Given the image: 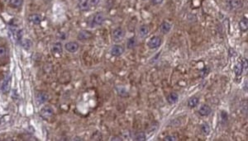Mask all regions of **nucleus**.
I'll list each match as a JSON object with an SVG mask.
<instances>
[{
  "mask_svg": "<svg viewBox=\"0 0 248 141\" xmlns=\"http://www.w3.org/2000/svg\"><path fill=\"white\" fill-rule=\"evenodd\" d=\"M125 37V31L123 27H117L115 28L112 32V40L116 43H118L123 40Z\"/></svg>",
  "mask_w": 248,
  "mask_h": 141,
  "instance_id": "1",
  "label": "nucleus"
},
{
  "mask_svg": "<svg viewBox=\"0 0 248 141\" xmlns=\"http://www.w3.org/2000/svg\"><path fill=\"white\" fill-rule=\"evenodd\" d=\"M105 21V16L103 12H96L93 17L92 22L90 24V27H95L97 26H101Z\"/></svg>",
  "mask_w": 248,
  "mask_h": 141,
  "instance_id": "2",
  "label": "nucleus"
},
{
  "mask_svg": "<svg viewBox=\"0 0 248 141\" xmlns=\"http://www.w3.org/2000/svg\"><path fill=\"white\" fill-rule=\"evenodd\" d=\"M54 115V110L50 106H45L40 111V116L44 120L51 119Z\"/></svg>",
  "mask_w": 248,
  "mask_h": 141,
  "instance_id": "3",
  "label": "nucleus"
},
{
  "mask_svg": "<svg viewBox=\"0 0 248 141\" xmlns=\"http://www.w3.org/2000/svg\"><path fill=\"white\" fill-rule=\"evenodd\" d=\"M161 43H162V39H161V37L158 36H152V38L148 40V42H147V46H148L149 49L154 50V49L160 47Z\"/></svg>",
  "mask_w": 248,
  "mask_h": 141,
  "instance_id": "4",
  "label": "nucleus"
},
{
  "mask_svg": "<svg viewBox=\"0 0 248 141\" xmlns=\"http://www.w3.org/2000/svg\"><path fill=\"white\" fill-rule=\"evenodd\" d=\"M227 7L229 10H232V11L240 9L243 7V2H242V0H228Z\"/></svg>",
  "mask_w": 248,
  "mask_h": 141,
  "instance_id": "5",
  "label": "nucleus"
},
{
  "mask_svg": "<svg viewBox=\"0 0 248 141\" xmlns=\"http://www.w3.org/2000/svg\"><path fill=\"white\" fill-rule=\"evenodd\" d=\"M124 51H125V48L123 45H112L110 53H111V55H112V56L118 57L121 56L124 53Z\"/></svg>",
  "mask_w": 248,
  "mask_h": 141,
  "instance_id": "6",
  "label": "nucleus"
},
{
  "mask_svg": "<svg viewBox=\"0 0 248 141\" xmlns=\"http://www.w3.org/2000/svg\"><path fill=\"white\" fill-rule=\"evenodd\" d=\"M80 48V45L76 41H70L65 45V49L70 53H75Z\"/></svg>",
  "mask_w": 248,
  "mask_h": 141,
  "instance_id": "7",
  "label": "nucleus"
},
{
  "mask_svg": "<svg viewBox=\"0 0 248 141\" xmlns=\"http://www.w3.org/2000/svg\"><path fill=\"white\" fill-rule=\"evenodd\" d=\"M92 37V33L90 32H88V31H86V30H82V31H80V32L78 33V36H77L78 40H82V41L90 40Z\"/></svg>",
  "mask_w": 248,
  "mask_h": 141,
  "instance_id": "8",
  "label": "nucleus"
},
{
  "mask_svg": "<svg viewBox=\"0 0 248 141\" xmlns=\"http://www.w3.org/2000/svg\"><path fill=\"white\" fill-rule=\"evenodd\" d=\"M198 112L201 117H208L212 113V108L207 104H204L200 106Z\"/></svg>",
  "mask_w": 248,
  "mask_h": 141,
  "instance_id": "9",
  "label": "nucleus"
},
{
  "mask_svg": "<svg viewBox=\"0 0 248 141\" xmlns=\"http://www.w3.org/2000/svg\"><path fill=\"white\" fill-rule=\"evenodd\" d=\"M49 98V95L46 93L45 92H41V93H38L36 94V103L38 105H41V104H43L45 103L46 101L48 100Z\"/></svg>",
  "mask_w": 248,
  "mask_h": 141,
  "instance_id": "10",
  "label": "nucleus"
},
{
  "mask_svg": "<svg viewBox=\"0 0 248 141\" xmlns=\"http://www.w3.org/2000/svg\"><path fill=\"white\" fill-rule=\"evenodd\" d=\"M78 8L82 12H86L89 10L90 5L88 0H79L78 1Z\"/></svg>",
  "mask_w": 248,
  "mask_h": 141,
  "instance_id": "11",
  "label": "nucleus"
},
{
  "mask_svg": "<svg viewBox=\"0 0 248 141\" xmlns=\"http://www.w3.org/2000/svg\"><path fill=\"white\" fill-rule=\"evenodd\" d=\"M115 90H116L117 95L121 97H128L129 96V93L128 91L126 89L125 87L123 86H116L115 87Z\"/></svg>",
  "mask_w": 248,
  "mask_h": 141,
  "instance_id": "12",
  "label": "nucleus"
},
{
  "mask_svg": "<svg viewBox=\"0 0 248 141\" xmlns=\"http://www.w3.org/2000/svg\"><path fill=\"white\" fill-rule=\"evenodd\" d=\"M10 86H11V79H10V77L8 76L5 78V79L3 82L2 86H1V90L3 91V93H8L10 90Z\"/></svg>",
  "mask_w": 248,
  "mask_h": 141,
  "instance_id": "13",
  "label": "nucleus"
},
{
  "mask_svg": "<svg viewBox=\"0 0 248 141\" xmlns=\"http://www.w3.org/2000/svg\"><path fill=\"white\" fill-rule=\"evenodd\" d=\"M51 52L54 55H60L63 52V48H62V45L60 42H56L52 45Z\"/></svg>",
  "mask_w": 248,
  "mask_h": 141,
  "instance_id": "14",
  "label": "nucleus"
},
{
  "mask_svg": "<svg viewBox=\"0 0 248 141\" xmlns=\"http://www.w3.org/2000/svg\"><path fill=\"white\" fill-rule=\"evenodd\" d=\"M178 100H179V95L176 93H170L166 97V101L170 105L175 104Z\"/></svg>",
  "mask_w": 248,
  "mask_h": 141,
  "instance_id": "15",
  "label": "nucleus"
},
{
  "mask_svg": "<svg viewBox=\"0 0 248 141\" xmlns=\"http://www.w3.org/2000/svg\"><path fill=\"white\" fill-rule=\"evenodd\" d=\"M149 32H150V30H149V27L146 25H141L138 29V34H139V36L141 38L146 37L148 36Z\"/></svg>",
  "mask_w": 248,
  "mask_h": 141,
  "instance_id": "16",
  "label": "nucleus"
},
{
  "mask_svg": "<svg viewBox=\"0 0 248 141\" xmlns=\"http://www.w3.org/2000/svg\"><path fill=\"white\" fill-rule=\"evenodd\" d=\"M171 24L168 22H163L160 26V30L163 34H168L171 30Z\"/></svg>",
  "mask_w": 248,
  "mask_h": 141,
  "instance_id": "17",
  "label": "nucleus"
},
{
  "mask_svg": "<svg viewBox=\"0 0 248 141\" xmlns=\"http://www.w3.org/2000/svg\"><path fill=\"white\" fill-rule=\"evenodd\" d=\"M199 104V98L198 97H195V96L190 97L187 101V106L189 108H194Z\"/></svg>",
  "mask_w": 248,
  "mask_h": 141,
  "instance_id": "18",
  "label": "nucleus"
},
{
  "mask_svg": "<svg viewBox=\"0 0 248 141\" xmlns=\"http://www.w3.org/2000/svg\"><path fill=\"white\" fill-rule=\"evenodd\" d=\"M136 45H137V40H136V37H134V36L130 37L127 40V48L129 49V50H132V49L135 48Z\"/></svg>",
  "mask_w": 248,
  "mask_h": 141,
  "instance_id": "19",
  "label": "nucleus"
},
{
  "mask_svg": "<svg viewBox=\"0 0 248 141\" xmlns=\"http://www.w3.org/2000/svg\"><path fill=\"white\" fill-rule=\"evenodd\" d=\"M239 27L241 32H247L248 29V21L247 17H242L239 22Z\"/></svg>",
  "mask_w": 248,
  "mask_h": 141,
  "instance_id": "20",
  "label": "nucleus"
},
{
  "mask_svg": "<svg viewBox=\"0 0 248 141\" xmlns=\"http://www.w3.org/2000/svg\"><path fill=\"white\" fill-rule=\"evenodd\" d=\"M29 20L33 24L39 25L41 22V17L38 14H32L31 16H29Z\"/></svg>",
  "mask_w": 248,
  "mask_h": 141,
  "instance_id": "21",
  "label": "nucleus"
},
{
  "mask_svg": "<svg viewBox=\"0 0 248 141\" xmlns=\"http://www.w3.org/2000/svg\"><path fill=\"white\" fill-rule=\"evenodd\" d=\"M234 69V73H235V74H236V77L241 76V73H242V72H243V67H242L241 63L238 62L237 64H236V65L234 66V69Z\"/></svg>",
  "mask_w": 248,
  "mask_h": 141,
  "instance_id": "22",
  "label": "nucleus"
},
{
  "mask_svg": "<svg viewBox=\"0 0 248 141\" xmlns=\"http://www.w3.org/2000/svg\"><path fill=\"white\" fill-rule=\"evenodd\" d=\"M200 129H201V132L203 133L204 135L207 136L210 134V126L208 125V123H204L202 124L201 126H200Z\"/></svg>",
  "mask_w": 248,
  "mask_h": 141,
  "instance_id": "23",
  "label": "nucleus"
},
{
  "mask_svg": "<svg viewBox=\"0 0 248 141\" xmlns=\"http://www.w3.org/2000/svg\"><path fill=\"white\" fill-rule=\"evenodd\" d=\"M134 140H136V141H146V135L145 132H142V131H141V132H138V133H136V135H135V136H134Z\"/></svg>",
  "mask_w": 248,
  "mask_h": 141,
  "instance_id": "24",
  "label": "nucleus"
},
{
  "mask_svg": "<svg viewBox=\"0 0 248 141\" xmlns=\"http://www.w3.org/2000/svg\"><path fill=\"white\" fill-rule=\"evenodd\" d=\"M21 45H22V46L25 50H30L31 47H32V43L30 40L25 39V40H21Z\"/></svg>",
  "mask_w": 248,
  "mask_h": 141,
  "instance_id": "25",
  "label": "nucleus"
},
{
  "mask_svg": "<svg viewBox=\"0 0 248 141\" xmlns=\"http://www.w3.org/2000/svg\"><path fill=\"white\" fill-rule=\"evenodd\" d=\"M220 118H221V123L222 125H225L227 124V122L228 121V114L226 111H222L220 112Z\"/></svg>",
  "mask_w": 248,
  "mask_h": 141,
  "instance_id": "26",
  "label": "nucleus"
},
{
  "mask_svg": "<svg viewBox=\"0 0 248 141\" xmlns=\"http://www.w3.org/2000/svg\"><path fill=\"white\" fill-rule=\"evenodd\" d=\"M22 0H10V2H9V4L12 8H15L20 7L22 5Z\"/></svg>",
  "mask_w": 248,
  "mask_h": 141,
  "instance_id": "27",
  "label": "nucleus"
},
{
  "mask_svg": "<svg viewBox=\"0 0 248 141\" xmlns=\"http://www.w3.org/2000/svg\"><path fill=\"white\" fill-rule=\"evenodd\" d=\"M163 140L165 141H176L177 140V137L175 136V135H165L163 139Z\"/></svg>",
  "mask_w": 248,
  "mask_h": 141,
  "instance_id": "28",
  "label": "nucleus"
},
{
  "mask_svg": "<svg viewBox=\"0 0 248 141\" xmlns=\"http://www.w3.org/2000/svg\"><path fill=\"white\" fill-rule=\"evenodd\" d=\"M89 1V5H90V8L91 7H96L98 4H99L100 0H88Z\"/></svg>",
  "mask_w": 248,
  "mask_h": 141,
  "instance_id": "29",
  "label": "nucleus"
},
{
  "mask_svg": "<svg viewBox=\"0 0 248 141\" xmlns=\"http://www.w3.org/2000/svg\"><path fill=\"white\" fill-rule=\"evenodd\" d=\"M7 53V50H6V48L4 47V46H0V58L4 57Z\"/></svg>",
  "mask_w": 248,
  "mask_h": 141,
  "instance_id": "30",
  "label": "nucleus"
},
{
  "mask_svg": "<svg viewBox=\"0 0 248 141\" xmlns=\"http://www.w3.org/2000/svg\"><path fill=\"white\" fill-rule=\"evenodd\" d=\"M164 0H152V4L153 5H159V4H162Z\"/></svg>",
  "mask_w": 248,
  "mask_h": 141,
  "instance_id": "31",
  "label": "nucleus"
},
{
  "mask_svg": "<svg viewBox=\"0 0 248 141\" xmlns=\"http://www.w3.org/2000/svg\"><path fill=\"white\" fill-rule=\"evenodd\" d=\"M111 140H117V141H122L123 140V139L121 137H119V136H112V139H111Z\"/></svg>",
  "mask_w": 248,
  "mask_h": 141,
  "instance_id": "32",
  "label": "nucleus"
},
{
  "mask_svg": "<svg viewBox=\"0 0 248 141\" xmlns=\"http://www.w3.org/2000/svg\"><path fill=\"white\" fill-rule=\"evenodd\" d=\"M4 2H10V0H4Z\"/></svg>",
  "mask_w": 248,
  "mask_h": 141,
  "instance_id": "33",
  "label": "nucleus"
}]
</instances>
